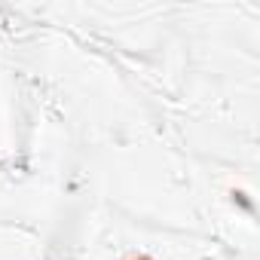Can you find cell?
<instances>
[{"label": "cell", "mask_w": 260, "mask_h": 260, "mask_svg": "<svg viewBox=\"0 0 260 260\" xmlns=\"http://www.w3.org/2000/svg\"><path fill=\"white\" fill-rule=\"evenodd\" d=\"M230 196H233V202H239V205H242V208H245L248 214H254V202L248 199V193H245V190H233Z\"/></svg>", "instance_id": "1"}, {"label": "cell", "mask_w": 260, "mask_h": 260, "mask_svg": "<svg viewBox=\"0 0 260 260\" xmlns=\"http://www.w3.org/2000/svg\"><path fill=\"white\" fill-rule=\"evenodd\" d=\"M125 260H153V257H150V254H128Z\"/></svg>", "instance_id": "2"}]
</instances>
